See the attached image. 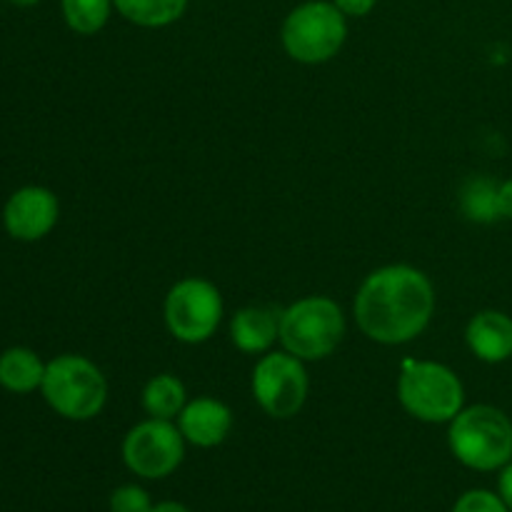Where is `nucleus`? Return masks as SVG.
<instances>
[{"mask_svg":"<svg viewBox=\"0 0 512 512\" xmlns=\"http://www.w3.org/2000/svg\"><path fill=\"white\" fill-rule=\"evenodd\" d=\"M435 285L420 268L393 263L365 275L353 300L358 330L385 348L413 343L433 323Z\"/></svg>","mask_w":512,"mask_h":512,"instance_id":"f257e3e1","label":"nucleus"},{"mask_svg":"<svg viewBox=\"0 0 512 512\" xmlns=\"http://www.w3.org/2000/svg\"><path fill=\"white\" fill-rule=\"evenodd\" d=\"M448 448L460 465L495 473L512 460V420L495 405H465L448 423Z\"/></svg>","mask_w":512,"mask_h":512,"instance_id":"f03ea898","label":"nucleus"},{"mask_svg":"<svg viewBox=\"0 0 512 512\" xmlns=\"http://www.w3.org/2000/svg\"><path fill=\"white\" fill-rule=\"evenodd\" d=\"M348 330L343 308L328 295H305L280 310V348L303 363L325 360L340 348Z\"/></svg>","mask_w":512,"mask_h":512,"instance_id":"7ed1b4c3","label":"nucleus"},{"mask_svg":"<svg viewBox=\"0 0 512 512\" xmlns=\"http://www.w3.org/2000/svg\"><path fill=\"white\" fill-rule=\"evenodd\" d=\"M40 393L55 415L73 423H88L103 413L110 388L103 370L93 360L63 353L45 365Z\"/></svg>","mask_w":512,"mask_h":512,"instance_id":"20e7f679","label":"nucleus"},{"mask_svg":"<svg viewBox=\"0 0 512 512\" xmlns=\"http://www.w3.org/2000/svg\"><path fill=\"white\" fill-rule=\"evenodd\" d=\"M348 40V15L333 0H305L285 15L280 43L300 65L330 63Z\"/></svg>","mask_w":512,"mask_h":512,"instance_id":"39448f33","label":"nucleus"},{"mask_svg":"<svg viewBox=\"0 0 512 512\" xmlns=\"http://www.w3.org/2000/svg\"><path fill=\"white\" fill-rule=\"evenodd\" d=\"M398 403L420 423L443 425L465 408V385L445 363L405 360L398 375Z\"/></svg>","mask_w":512,"mask_h":512,"instance_id":"423d86ee","label":"nucleus"},{"mask_svg":"<svg viewBox=\"0 0 512 512\" xmlns=\"http://www.w3.org/2000/svg\"><path fill=\"white\" fill-rule=\"evenodd\" d=\"M223 315L225 303L218 285L198 275L178 280L163 300L165 328L185 345L208 343L218 333Z\"/></svg>","mask_w":512,"mask_h":512,"instance_id":"0eeeda50","label":"nucleus"},{"mask_svg":"<svg viewBox=\"0 0 512 512\" xmlns=\"http://www.w3.org/2000/svg\"><path fill=\"white\" fill-rule=\"evenodd\" d=\"M250 390L265 415L290 420L305 408L310 395L308 368L288 350H270L260 355L250 375Z\"/></svg>","mask_w":512,"mask_h":512,"instance_id":"6e6552de","label":"nucleus"},{"mask_svg":"<svg viewBox=\"0 0 512 512\" xmlns=\"http://www.w3.org/2000/svg\"><path fill=\"white\" fill-rule=\"evenodd\" d=\"M120 455L138 478L163 480L183 465L185 438L175 420L145 418L125 433Z\"/></svg>","mask_w":512,"mask_h":512,"instance_id":"1a4fd4ad","label":"nucleus"},{"mask_svg":"<svg viewBox=\"0 0 512 512\" xmlns=\"http://www.w3.org/2000/svg\"><path fill=\"white\" fill-rule=\"evenodd\" d=\"M60 203L53 190L43 185H25L15 190L3 210L8 235L20 243H38L58 225Z\"/></svg>","mask_w":512,"mask_h":512,"instance_id":"9d476101","label":"nucleus"},{"mask_svg":"<svg viewBox=\"0 0 512 512\" xmlns=\"http://www.w3.org/2000/svg\"><path fill=\"white\" fill-rule=\"evenodd\" d=\"M175 423H178L185 443L210 450L228 440L230 430H233V410L223 400L200 395V398L185 403L183 413L178 415Z\"/></svg>","mask_w":512,"mask_h":512,"instance_id":"9b49d317","label":"nucleus"},{"mask_svg":"<svg viewBox=\"0 0 512 512\" xmlns=\"http://www.w3.org/2000/svg\"><path fill=\"white\" fill-rule=\"evenodd\" d=\"M465 345L480 363H508L512 358V318L495 308L478 310L465 325Z\"/></svg>","mask_w":512,"mask_h":512,"instance_id":"f8f14e48","label":"nucleus"},{"mask_svg":"<svg viewBox=\"0 0 512 512\" xmlns=\"http://www.w3.org/2000/svg\"><path fill=\"white\" fill-rule=\"evenodd\" d=\"M230 343L245 355H265L280 338V313L265 305H245L235 310L228 325Z\"/></svg>","mask_w":512,"mask_h":512,"instance_id":"ddd939ff","label":"nucleus"},{"mask_svg":"<svg viewBox=\"0 0 512 512\" xmlns=\"http://www.w3.org/2000/svg\"><path fill=\"white\" fill-rule=\"evenodd\" d=\"M45 365L40 355L30 348H8L0 355V388L15 395H28L40 390L45 378Z\"/></svg>","mask_w":512,"mask_h":512,"instance_id":"4468645a","label":"nucleus"},{"mask_svg":"<svg viewBox=\"0 0 512 512\" xmlns=\"http://www.w3.org/2000/svg\"><path fill=\"white\" fill-rule=\"evenodd\" d=\"M185 403H188V390H185L183 380L173 373L153 375L140 393V405L148 418L178 420Z\"/></svg>","mask_w":512,"mask_h":512,"instance_id":"2eb2a0df","label":"nucleus"},{"mask_svg":"<svg viewBox=\"0 0 512 512\" xmlns=\"http://www.w3.org/2000/svg\"><path fill=\"white\" fill-rule=\"evenodd\" d=\"M123 20L145 30L168 28L178 23L188 10L190 0H113Z\"/></svg>","mask_w":512,"mask_h":512,"instance_id":"dca6fc26","label":"nucleus"},{"mask_svg":"<svg viewBox=\"0 0 512 512\" xmlns=\"http://www.w3.org/2000/svg\"><path fill=\"white\" fill-rule=\"evenodd\" d=\"M460 213L478 225L503 220L500 215V183L488 175H475L460 188Z\"/></svg>","mask_w":512,"mask_h":512,"instance_id":"f3484780","label":"nucleus"},{"mask_svg":"<svg viewBox=\"0 0 512 512\" xmlns=\"http://www.w3.org/2000/svg\"><path fill=\"white\" fill-rule=\"evenodd\" d=\"M60 10L73 33L98 35L108 25L115 5L113 0H60Z\"/></svg>","mask_w":512,"mask_h":512,"instance_id":"a211bd4d","label":"nucleus"},{"mask_svg":"<svg viewBox=\"0 0 512 512\" xmlns=\"http://www.w3.org/2000/svg\"><path fill=\"white\" fill-rule=\"evenodd\" d=\"M150 493L140 485H120L110 493V512H153Z\"/></svg>","mask_w":512,"mask_h":512,"instance_id":"6ab92c4d","label":"nucleus"},{"mask_svg":"<svg viewBox=\"0 0 512 512\" xmlns=\"http://www.w3.org/2000/svg\"><path fill=\"white\" fill-rule=\"evenodd\" d=\"M453 512H510L498 493L490 490H468L453 505Z\"/></svg>","mask_w":512,"mask_h":512,"instance_id":"aec40b11","label":"nucleus"},{"mask_svg":"<svg viewBox=\"0 0 512 512\" xmlns=\"http://www.w3.org/2000/svg\"><path fill=\"white\" fill-rule=\"evenodd\" d=\"M333 3L338 5L348 18H365V15L373 13L375 5H378L380 0H333Z\"/></svg>","mask_w":512,"mask_h":512,"instance_id":"412c9836","label":"nucleus"},{"mask_svg":"<svg viewBox=\"0 0 512 512\" xmlns=\"http://www.w3.org/2000/svg\"><path fill=\"white\" fill-rule=\"evenodd\" d=\"M498 495L503 498V503L508 505V510L512 512V460L505 468L498 470Z\"/></svg>","mask_w":512,"mask_h":512,"instance_id":"4be33fe9","label":"nucleus"},{"mask_svg":"<svg viewBox=\"0 0 512 512\" xmlns=\"http://www.w3.org/2000/svg\"><path fill=\"white\" fill-rule=\"evenodd\" d=\"M500 215L503 220H512V178L500 183Z\"/></svg>","mask_w":512,"mask_h":512,"instance_id":"5701e85b","label":"nucleus"},{"mask_svg":"<svg viewBox=\"0 0 512 512\" xmlns=\"http://www.w3.org/2000/svg\"><path fill=\"white\" fill-rule=\"evenodd\" d=\"M153 512H190L183 503H173V500H165V503H158Z\"/></svg>","mask_w":512,"mask_h":512,"instance_id":"b1692460","label":"nucleus"},{"mask_svg":"<svg viewBox=\"0 0 512 512\" xmlns=\"http://www.w3.org/2000/svg\"><path fill=\"white\" fill-rule=\"evenodd\" d=\"M8 3L18 5V8H33V5H38L40 0H8Z\"/></svg>","mask_w":512,"mask_h":512,"instance_id":"393cba45","label":"nucleus"}]
</instances>
